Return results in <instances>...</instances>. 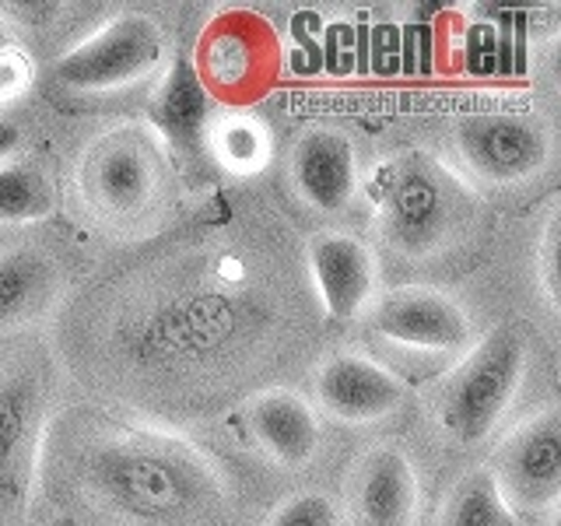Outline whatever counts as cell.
<instances>
[{"label": "cell", "mask_w": 561, "mask_h": 526, "mask_svg": "<svg viewBox=\"0 0 561 526\" xmlns=\"http://www.w3.org/2000/svg\"><path fill=\"white\" fill-rule=\"evenodd\" d=\"M473 210V190L428 151H403L376 169L379 232L408 256L443 253L463 239Z\"/></svg>", "instance_id": "1"}, {"label": "cell", "mask_w": 561, "mask_h": 526, "mask_svg": "<svg viewBox=\"0 0 561 526\" xmlns=\"http://www.w3.org/2000/svg\"><path fill=\"white\" fill-rule=\"evenodd\" d=\"M530 351L523 333L495 327L473 341L432 393L435 425L456 446H478L495 435L523 390Z\"/></svg>", "instance_id": "2"}, {"label": "cell", "mask_w": 561, "mask_h": 526, "mask_svg": "<svg viewBox=\"0 0 561 526\" xmlns=\"http://www.w3.org/2000/svg\"><path fill=\"white\" fill-rule=\"evenodd\" d=\"M554 158V130L548 119L516 110H484L456 119L449 134V169L460 180L491 190L534 183Z\"/></svg>", "instance_id": "3"}, {"label": "cell", "mask_w": 561, "mask_h": 526, "mask_svg": "<svg viewBox=\"0 0 561 526\" xmlns=\"http://www.w3.org/2000/svg\"><path fill=\"white\" fill-rule=\"evenodd\" d=\"M165 148L137 127L105 134L81 162V201L105 225L127 228L162 204L169 183Z\"/></svg>", "instance_id": "4"}, {"label": "cell", "mask_w": 561, "mask_h": 526, "mask_svg": "<svg viewBox=\"0 0 561 526\" xmlns=\"http://www.w3.org/2000/svg\"><path fill=\"white\" fill-rule=\"evenodd\" d=\"M165 32L151 14L123 11L60 53L53 75L64 88L81 95L119 92V88L151 78L165 64Z\"/></svg>", "instance_id": "5"}, {"label": "cell", "mask_w": 561, "mask_h": 526, "mask_svg": "<svg viewBox=\"0 0 561 526\" xmlns=\"http://www.w3.org/2000/svg\"><path fill=\"white\" fill-rule=\"evenodd\" d=\"M193 456H175L165 446L119 443L99 453L95 481L102 495L137 516H169L201 499L207 470H193Z\"/></svg>", "instance_id": "6"}, {"label": "cell", "mask_w": 561, "mask_h": 526, "mask_svg": "<svg viewBox=\"0 0 561 526\" xmlns=\"http://www.w3.org/2000/svg\"><path fill=\"white\" fill-rule=\"evenodd\" d=\"M49 393L35 368L0 373V519L25 516L39 478Z\"/></svg>", "instance_id": "7"}, {"label": "cell", "mask_w": 561, "mask_h": 526, "mask_svg": "<svg viewBox=\"0 0 561 526\" xmlns=\"http://www.w3.org/2000/svg\"><path fill=\"white\" fill-rule=\"evenodd\" d=\"M368 330L382 344L417 351L432 358H460L478 341L470 312L443 288L403 285L382 291L365 309Z\"/></svg>", "instance_id": "8"}, {"label": "cell", "mask_w": 561, "mask_h": 526, "mask_svg": "<svg viewBox=\"0 0 561 526\" xmlns=\"http://www.w3.org/2000/svg\"><path fill=\"white\" fill-rule=\"evenodd\" d=\"M488 473L516 516L554 513L561 499V414L554 403L502 438Z\"/></svg>", "instance_id": "9"}, {"label": "cell", "mask_w": 561, "mask_h": 526, "mask_svg": "<svg viewBox=\"0 0 561 526\" xmlns=\"http://www.w3.org/2000/svg\"><path fill=\"white\" fill-rule=\"evenodd\" d=\"M280 64V43L274 28L250 11L218 14L201 35L197 67L201 81L210 95L225 99H250L256 95Z\"/></svg>", "instance_id": "10"}, {"label": "cell", "mask_w": 561, "mask_h": 526, "mask_svg": "<svg viewBox=\"0 0 561 526\" xmlns=\"http://www.w3.org/2000/svg\"><path fill=\"white\" fill-rule=\"evenodd\" d=\"M312 393L316 408L333 421L368 425V421L393 414L408 400V382L362 351H333L316 368Z\"/></svg>", "instance_id": "11"}, {"label": "cell", "mask_w": 561, "mask_h": 526, "mask_svg": "<svg viewBox=\"0 0 561 526\" xmlns=\"http://www.w3.org/2000/svg\"><path fill=\"white\" fill-rule=\"evenodd\" d=\"M288 172L298 201L327 218L347 215L362 193L358 148L337 127H309L298 134Z\"/></svg>", "instance_id": "12"}, {"label": "cell", "mask_w": 561, "mask_h": 526, "mask_svg": "<svg viewBox=\"0 0 561 526\" xmlns=\"http://www.w3.org/2000/svg\"><path fill=\"white\" fill-rule=\"evenodd\" d=\"M221 105L210 95V88L201 81L197 67L190 57L172 60L158 88L148 99V134L165 151L193 158L207 145L210 123L218 119Z\"/></svg>", "instance_id": "13"}, {"label": "cell", "mask_w": 561, "mask_h": 526, "mask_svg": "<svg viewBox=\"0 0 561 526\" xmlns=\"http://www.w3.org/2000/svg\"><path fill=\"white\" fill-rule=\"evenodd\" d=\"M309 271L320 302L333 323H351L373 306L379 267L373 250L347 232H320L309 239Z\"/></svg>", "instance_id": "14"}, {"label": "cell", "mask_w": 561, "mask_h": 526, "mask_svg": "<svg viewBox=\"0 0 561 526\" xmlns=\"http://www.w3.org/2000/svg\"><path fill=\"white\" fill-rule=\"evenodd\" d=\"M351 508H355L358 526H414L421 481L411 456L400 446L368 449L351 481Z\"/></svg>", "instance_id": "15"}, {"label": "cell", "mask_w": 561, "mask_h": 526, "mask_svg": "<svg viewBox=\"0 0 561 526\" xmlns=\"http://www.w3.org/2000/svg\"><path fill=\"white\" fill-rule=\"evenodd\" d=\"M245 425H250L260 449L288 470L312 464V456L320 453V418H316V408L291 390L256 393L245 403Z\"/></svg>", "instance_id": "16"}, {"label": "cell", "mask_w": 561, "mask_h": 526, "mask_svg": "<svg viewBox=\"0 0 561 526\" xmlns=\"http://www.w3.org/2000/svg\"><path fill=\"white\" fill-rule=\"evenodd\" d=\"M60 298V263L39 245L0 253V333L39 323Z\"/></svg>", "instance_id": "17"}, {"label": "cell", "mask_w": 561, "mask_h": 526, "mask_svg": "<svg viewBox=\"0 0 561 526\" xmlns=\"http://www.w3.org/2000/svg\"><path fill=\"white\" fill-rule=\"evenodd\" d=\"M204 151L215 158L225 172L239 175V180L256 175L267 169L274 158L271 123L253 110H221L207 130Z\"/></svg>", "instance_id": "18"}, {"label": "cell", "mask_w": 561, "mask_h": 526, "mask_svg": "<svg viewBox=\"0 0 561 526\" xmlns=\"http://www.w3.org/2000/svg\"><path fill=\"white\" fill-rule=\"evenodd\" d=\"M57 210V190L49 175L28 162L11 158L0 165V225H32Z\"/></svg>", "instance_id": "19"}, {"label": "cell", "mask_w": 561, "mask_h": 526, "mask_svg": "<svg viewBox=\"0 0 561 526\" xmlns=\"http://www.w3.org/2000/svg\"><path fill=\"white\" fill-rule=\"evenodd\" d=\"M438 526H519V516L499 495L488 467H478L456 481Z\"/></svg>", "instance_id": "20"}, {"label": "cell", "mask_w": 561, "mask_h": 526, "mask_svg": "<svg viewBox=\"0 0 561 526\" xmlns=\"http://www.w3.org/2000/svg\"><path fill=\"white\" fill-rule=\"evenodd\" d=\"M267 526H341V508L323 491H298L274 508Z\"/></svg>", "instance_id": "21"}, {"label": "cell", "mask_w": 561, "mask_h": 526, "mask_svg": "<svg viewBox=\"0 0 561 526\" xmlns=\"http://www.w3.org/2000/svg\"><path fill=\"white\" fill-rule=\"evenodd\" d=\"M35 84V60L22 46H0V110L25 99Z\"/></svg>", "instance_id": "22"}, {"label": "cell", "mask_w": 561, "mask_h": 526, "mask_svg": "<svg viewBox=\"0 0 561 526\" xmlns=\"http://www.w3.org/2000/svg\"><path fill=\"white\" fill-rule=\"evenodd\" d=\"M60 11L64 4H57V0H0V22L22 32L53 25L60 18Z\"/></svg>", "instance_id": "23"}, {"label": "cell", "mask_w": 561, "mask_h": 526, "mask_svg": "<svg viewBox=\"0 0 561 526\" xmlns=\"http://www.w3.org/2000/svg\"><path fill=\"white\" fill-rule=\"evenodd\" d=\"M540 285H543V298L554 312L558 306V218L548 221L543 228V245H540Z\"/></svg>", "instance_id": "24"}, {"label": "cell", "mask_w": 561, "mask_h": 526, "mask_svg": "<svg viewBox=\"0 0 561 526\" xmlns=\"http://www.w3.org/2000/svg\"><path fill=\"white\" fill-rule=\"evenodd\" d=\"M22 130L14 127L11 119L0 116V165L11 162V158H18V148H22Z\"/></svg>", "instance_id": "25"}]
</instances>
